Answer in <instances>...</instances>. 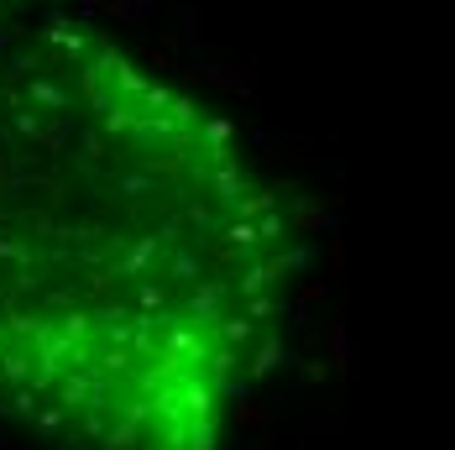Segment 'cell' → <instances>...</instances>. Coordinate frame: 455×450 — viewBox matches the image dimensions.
Masks as SVG:
<instances>
[{
  "mask_svg": "<svg viewBox=\"0 0 455 450\" xmlns=\"http://www.w3.org/2000/svg\"><path fill=\"white\" fill-rule=\"evenodd\" d=\"M220 136L110 47L0 52V408L63 450H210L257 325Z\"/></svg>",
  "mask_w": 455,
  "mask_h": 450,
  "instance_id": "cell-1",
  "label": "cell"
},
{
  "mask_svg": "<svg viewBox=\"0 0 455 450\" xmlns=\"http://www.w3.org/2000/svg\"><path fill=\"white\" fill-rule=\"evenodd\" d=\"M0 5H11V0H0Z\"/></svg>",
  "mask_w": 455,
  "mask_h": 450,
  "instance_id": "cell-2",
  "label": "cell"
}]
</instances>
